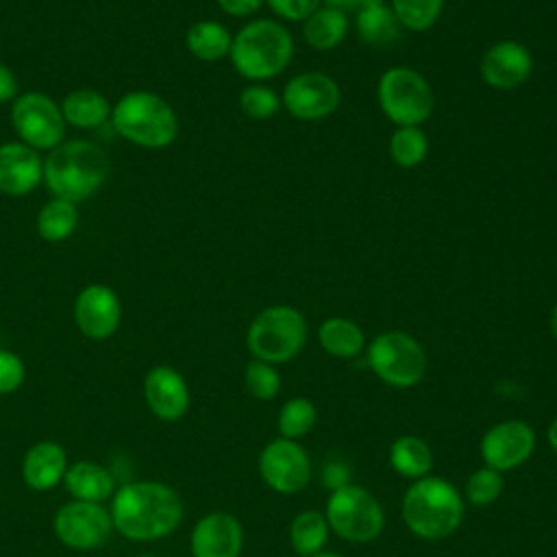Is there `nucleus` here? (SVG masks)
<instances>
[{
  "label": "nucleus",
  "instance_id": "nucleus-1",
  "mask_svg": "<svg viewBox=\"0 0 557 557\" xmlns=\"http://www.w3.org/2000/svg\"><path fill=\"white\" fill-rule=\"evenodd\" d=\"M113 529L131 542H154L183 520L181 496L161 481L124 483L111 496Z\"/></svg>",
  "mask_w": 557,
  "mask_h": 557
},
{
  "label": "nucleus",
  "instance_id": "nucleus-2",
  "mask_svg": "<svg viewBox=\"0 0 557 557\" xmlns=\"http://www.w3.org/2000/svg\"><path fill=\"white\" fill-rule=\"evenodd\" d=\"M109 178V157L87 139H63L44 159V183L52 198L81 202Z\"/></svg>",
  "mask_w": 557,
  "mask_h": 557
},
{
  "label": "nucleus",
  "instance_id": "nucleus-3",
  "mask_svg": "<svg viewBox=\"0 0 557 557\" xmlns=\"http://www.w3.org/2000/svg\"><path fill=\"white\" fill-rule=\"evenodd\" d=\"M294 39L285 24L259 17L244 24L231 44L228 59L239 76L250 83H265L278 76L292 61Z\"/></svg>",
  "mask_w": 557,
  "mask_h": 557
},
{
  "label": "nucleus",
  "instance_id": "nucleus-4",
  "mask_svg": "<svg viewBox=\"0 0 557 557\" xmlns=\"http://www.w3.org/2000/svg\"><path fill=\"white\" fill-rule=\"evenodd\" d=\"M111 124L126 141L161 150L178 135V115L174 107L159 94L135 89L124 94L111 109Z\"/></svg>",
  "mask_w": 557,
  "mask_h": 557
},
{
  "label": "nucleus",
  "instance_id": "nucleus-5",
  "mask_svg": "<svg viewBox=\"0 0 557 557\" xmlns=\"http://www.w3.org/2000/svg\"><path fill=\"white\" fill-rule=\"evenodd\" d=\"M405 524L424 540L448 537L463 518L461 496L440 476H422L403 498Z\"/></svg>",
  "mask_w": 557,
  "mask_h": 557
},
{
  "label": "nucleus",
  "instance_id": "nucleus-6",
  "mask_svg": "<svg viewBox=\"0 0 557 557\" xmlns=\"http://www.w3.org/2000/svg\"><path fill=\"white\" fill-rule=\"evenodd\" d=\"M307 342L305 315L289 305H272L259 311L248 331L246 346L259 361L283 363L294 359Z\"/></svg>",
  "mask_w": 557,
  "mask_h": 557
},
{
  "label": "nucleus",
  "instance_id": "nucleus-7",
  "mask_svg": "<svg viewBox=\"0 0 557 557\" xmlns=\"http://www.w3.org/2000/svg\"><path fill=\"white\" fill-rule=\"evenodd\" d=\"M376 100L383 115L396 126H420L433 113V89L413 67H387L376 83Z\"/></svg>",
  "mask_w": 557,
  "mask_h": 557
},
{
  "label": "nucleus",
  "instance_id": "nucleus-8",
  "mask_svg": "<svg viewBox=\"0 0 557 557\" xmlns=\"http://www.w3.org/2000/svg\"><path fill=\"white\" fill-rule=\"evenodd\" d=\"M368 363L392 387H413L426 372L424 348L405 331L379 333L368 346Z\"/></svg>",
  "mask_w": 557,
  "mask_h": 557
},
{
  "label": "nucleus",
  "instance_id": "nucleus-9",
  "mask_svg": "<svg viewBox=\"0 0 557 557\" xmlns=\"http://www.w3.org/2000/svg\"><path fill=\"white\" fill-rule=\"evenodd\" d=\"M326 522L348 542H370L383 529V509L379 500L359 485H342L333 490L326 503Z\"/></svg>",
  "mask_w": 557,
  "mask_h": 557
},
{
  "label": "nucleus",
  "instance_id": "nucleus-10",
  "mask_svg": "<svg viewBox=\"0 0 557 557\" xmlns=\"http://www.w3.org/2000/svg\"><path fill=\"white\" fill-rule=\"evenodd\" d=\"M11 124L20 141L35 148L37 152H50L65 137V120L61 104H57L44 91L17 94L11 102Z\"/></svg>",
  "mask_w": 557,
  "mask_h": 557
},
{
  "label": "nucleus",
  "instance_id": "nucleus-11",
  "mask_svg": "<svg viewBox=\"0 0 557 557\" xmlns=\"http://www.w3.org/2000/svg\"><path fill=\"white\" fill-rule=\"evenodd\" d=\"M52 529L63 546L74 550H94L111 537L113 520L102 503L67 500L57 509Z\"/></svg>",
  "mask_w": 557,
  "mask_h": 557
},
{
  "label": "nucleus",
  "instance_id": "nucleus-12",
  "mask_svg": "<svg viewBox=\"0 0 557 557\" xmlns=\"http://www.w3.org/2000/svg\"><path fill=\"white\" fill-rule=\"evenodd\" d=\"M342 91L335 78L322 72L296 74L283 87L281 104L287 113L302 122H318L337 111Z\"/></svg>",
  "mask_w": 557,
  "mask_h": 557
},
{
  "label": "nucleus",
  "instance_id": "nucleus-13",
  "mask_svg": "<svg viewBox=\"0 0 557 557\" xmlns=\"http://www.w3.org/2000/svg\"><path fill=\"white\" fill-rule=\"evenodd\" d=\"M259 472L274 492L296 494L309 483L311 461L305 448L294 440L278 437L261 450Z\"/></svg>",
  "mask_w": 557,
  "mask_h": 557
},
{
  "label": "nucleus",
  "instance_id": "nucleus-14",
  "mask_svg": "<svg viewBox=\"0 0 557 557\" xmlns=\"http://www.w3.org/2000/svg\"><path fill=\"white\" fill-rule=\"evenodd\" d=\"M74 322L87 339H109L122 322L120 296L104 283L83 287L74 300Z\"/></svg>",
  "mask_w": 557,
  "mask_h": 557
},
{
  "label": "nucleus",
  "instance_id": "nucleus-15",
  "mask_svg": "<svg viewBox=\"0 0 557 557\" xmlns=\"http://www.w3.org/2000/svg\"><path fill=\"white\" fill-rule=\"evenodd\" d=\"M531 72L533 54L524 44L516 39H500L492 44L479 61V74L483 83L498 91L520 87L531 78Z\"/></svg>",
  "mask_w": 557,
  "mask_h": 557
},
{
  "label": "nucleus",
  "instance_id": "nucleus-16",
  "mask_svg": "<svg viewBox=\"0 0 557 557\" xmlns=\"http://www.w3.org/2000/svg\"><path fill=\"white\" fill-rule=\"evenodd\" d=\"M535 448V433L522 420H505L494 424L481 440V455L487 468L511 470L524 463Z\"/></svg>",
  "mask_w": 557,
  "mask_h": 557
},
{
  "label": "nucleus",
  "instance_id": "nucleus-17",
  "mask_svg": "<svg viewBox=\"0 0 557 557\" xmlns=\"http://www.w3.org/2000/svg\"><path fill=\"white\" fill-rule=\"evenodd\" d=\"M144 398L154 418L163 422L181 420L189 409V387L172 366H154L144 379Z\"/></svg>",
  "mask_w": 557,
  "mask_h": 557
},
{
  "label": "nucleus",
  "instance_id": "nucleus-18",
  "mask_svg": "<svg viewBox=\"0 0 557 557\" xmlns=\"http://www.w3.org/2000/svg\"><path fill=\"white\" fill-rule=\"evenodd\" d=\"M244 546V531L235 516L213 511L202 516L189 537L194 557H239Z\"/></svg>",
  "mask_w": 557,
  "mask_h": 557
},
{
  "label": "nucleus",
  "instance_id": "nucleus-19",
  "mask_svg": "<svg viewBox=\"0 0 557 557\" xmlns=\"http://www.w3.org/2000/svg\"><path fill=\"white\" fill-rule=\"evenodd\" d=\"M39 183H44L41 154L22 141L0 144V191L7 196H26Z\"/></svg>",
  "mask_w": 557,
  "mask_h": 557
},
{
  "label": "nucleus",
  "instance_id": "nucleus-20",
  "mask_svg": "<svg viewBox=\"0 0 557 557\" xmlns=\"http://www.w3.org/2000/svg\"><path fill=\"white\" fill-rule=\"evenodd\" d=\"M67 453L59 442L41 440L33 444L22 459V479L33 492H48L63 483L67 470Z\"/></svg>",
  "mask_w": 557,
  "mask_h": 557
},
{
  "label": "nucleus",
  "instance_id": "nucleus-21",
  "mask_svg": "<svg viewBox=\"0 0 557 557\" xmlns=\"http://www.w3.org/2000/svg\"><path fill=\"white\" fill-rule=\"evenodd\" d=\"M63 485L72 500H85V503H104L111 498L117 490L115 476L109 468L96 461H74L67 466Z\"/></svg>",
  "mask_w": 557,
  "mask_h": 557
},
{
  "label": "nucleus",
  "instance_id": "nucleus-22",
  "mask_svg": "<svg viewBox=\"0 0 557 557\" xmlns=\"http://www.w3.org/2000/svg\"><path fill=\"white\" fill-rule=\"evenodd\" d=\"M348 28V13L326 4L318 7L311 15L302 20V37L307 46L322 52L337 48L346 39Z\"/></svg>",
  "mask_w": 557,
  "mask_h": 557
},
{
  "label": "nucleus",
  "instance_id": "nucleus-23",
  "mask_svg": "<svg viewBox=\"0 0 557 557\" xmlns=\"http://www.w3.org/2000/svg\"><path fill=\"white\" fill-rule=\"evenodd\" d=\"M111 109L113 107L100 91L87 89V87L70 91L61 102V113L65 124L74 128H85V131L98 128L107 120H111Z\"/></svg>",
  "mask_w": 557,
  "mask_h": 557
},
{
  "label": "nucleus",
  "instance_id": "nucleus-24",
  "mask_svg": "<svg viewBox=\"0 0 557 557\" xmlns=\"http://www.w3.org/2000/svg\"><path fill=\"white\" fill-rule=\"evenodd\" d=\"M233 44V35L228 28L215 20L194 22L185 33V48L205 63H215L228 57Z\"/></svg>",
  "mask_w": 557,
  "mask_h": 557
},
{
  "label": "nucleus",
  "instance_id": "nucleus-25",
  "mask_svg": "<svg viewBox=\"0 0 557 557\" xmlns=\"http://www.w3.org/2000/svg\"><path fill=\"white\" fill-rule=\"evenodd\" d=\"M355 26H357L359 39L366 41L368 46H376V48L394 44L403 30L387 2H379V4L359 9L355 15Z\"/></svg>",
  "mask_w": 557,
  "mask_h": 557
},
{
  "label": "nucleus",
  "instance_id": "nucleus-26",
  "mask_svg": "<svg viewBox=\"0 0 557 557\" xmlns=\"http://www.w3.org/2000/svg\"><path fill=\"white\" fill-rule=\"evenodd\" d=\"M318 342L331 357L350 359L363 350L366 337H363V331L357 326V322L335 315V318H326L320 324Z\"/></svg>",
  "mask_w": 557,
  "mask_h": 557
},
{
  "label": "nucleus",
  "instance_id": "nucleus-27",
  "mask_svg": "<svg viewBox=\"0 0 557 557\" xmlns=\"http://www.w3.org/2000/svg\"><path fill=\"white\" fill-rule=\"evenodd\" d=\"M37 233L41 239L57 244L67 239L78 226V209L63 198H50L37 213Z\"/></svg>",
  "mask_w": 557,
  "mask_h": 557
},
{
  "label": "nucleus",
  "instance_id": "nucleus-28",
  "mask_svg": "<svg viewBox=\"0 0 557 557\" xmlns=\"http://www.w3.org/2000/svg\"><path fill=\"white\" fill-rule=\"evenodd\" d=\"M389 461L400 476L422 479L431 470L433 457L426 442L416 435H403L392 444Z\"/></svg>",
  "mask_w": 557,
  "mask_h": 557
},
{
  "label": "nucleus",
  "instance_id": "nucleus-29",
  "mask_svg": "<svg viewBox=\"0 0 557 557\" xmlns=\"http://www.w3.org/2000/svg\"><path fill=\"white\" fill-rule=\"evenodd\" d=\"M429 154V137L420 126H396L389 137V157L403 168H418Z\"/></svg>",
  "mask_w": 557,
  "mask_h": 557
},
{
  "label": "nucleus",
  "instance_id": "nucleus-30",
  "mask_svg": "<svg viewBox=\"0 0 557 557\" xmlns=\"http://www.w3.org/2000/svg\"><path fill=\"white\" fill-rule=\"evenodd\" d=\"M326 518L320 511H302L294 518L292 529H289V540L292 546L298 555L311 557L322 550L326 542Z\"/></svg>",
  "mask_w": 557,
  "mask_h": 557
},
{
  "label": "nucleus",
  "instance_id": "nucleus-31",
  "mask_svg": "<svg viewBox=\"0 0 557 557\" xmlns=\"http://www.w3.org/2000/svg\"><path fill=\"white\" fill-rule=\"evenodd\" d=\"M400 28L422 33L429 30L444 11V0H389L387 2Z\"/></svg>",
  "mask_w": 557,
  "mask_h": 557
},
{
  "label": "nucleus",
  "instance_id": "nucleus-32",
  "mask_svg": "<svg viewBox=\"0 0 557 557\" xmlns=\"http://www.w3.org/2000/svg\"><path fill=\"white\" fill-rule=\"evenodd\" d=\"M318 411L309 398H292L281 407L278 431L287 440L302 437L315 424Z\"/></svg>",
  "mask_w": 557,
  "mask_h": 557
},
{
  "label": "nucleus",
  "instance_id": "nucleus-33",
  "mask_svg": "<svg viewBox=\"0 0 557 557\" xmlns=\"http://www.w3.org/2000/svg\"><path fill=\"white\" fill-rule=\"evenodd\" d=\"M281 107V96L265 83H250L239 94V109L250 120H270Z\"/></svg>",
  "mask_w": 557,
  "mask_h": 557
},
{
  "label": "nucleus",
  "instance_id": "nucleus-34",
  "mask_svg": "<svg viewBox=\"0 0 557 557\" xmlns=\"http://www.w3.org/2000/svg\"><path fill=\"white\" fill-rule=\"evenodd\" d=\"M244 385L248 389L250 396L259 398V400H270L278 394L281 389V376L276 372V368L268 361H259V359H252L248 366H246V372H244Z\"/></svg>",
  "mask_w": 557,
  "mask_h": 557
},
{
  "label": "nucleus",
  "instance_id": "nucleus-35",
  "mask_svg": "<svg viewBox=\"0 0 557 557\" xmlns=\"http://www.w3.org/2000/svg\"><path fill=\"white\" fill-rule=\"evenodd\" d=\"M503 492V476L494 468H479L466 483V496L476 507H487Z\"/></svg>",
  "mask_w": 557,
  "mask_h": 557
},
{
  "label": "nucleus",
  "instance_id": "nucleus-36",
  "mask_svg": "<svg viewBox=\"0 0 557 557\" xmlns=\"http://www.w3.org/2000/svg\"><path fill=\"white\" fill-rule=\"evenodd\" d=\"M24 361L15 352L0 348V394L15 392L24 383Z\"/></svg>",
  "mask_w": 557,
  "mask_h": 557
},
{
  "label": "nucleus",
  "instance_id": "nucleus-37",
  "mask_svg": "<svg viewBox=\"0 0 557 557\" xmlns=\"http://www.w3.org/2000/svg\"><path fill=\"white\" fill-rule=\"evenodd\" d=\"M265 4L272 9L274 15L287 22H302L318 7H322L324 0H265Z\"/></svg>",
  "mask_w": 557,
  "mask_h": 557
},
{
  "label": "nucleus",
  "instance_id": "nucleus-38",
  "mask_svg": "<svg viewBox=\"0 0 557 557\" xmlns=\"http://www.w3.org/2000/svg\"><path fill=\"white\" fill-rule=\"evenodd\" d=\"M215 2L226 15H233V17H248L265 4V0H215Z\"/></svg>",
  "mask_w": 557,
  "mask_h": 557
},
{
  "label": "nucleus",
  "instance_id": "nucleus-39",
  "mask_svg": "<svg viewBox=\"0 0 557 557\" xmlns=\"http://www.w3.org/2000/svg\"><path fill=\"white\" fill-rule=\"evenodd\" d=\"M17 98V76L15 72L0 61V104L13 102Z\"/></svg>",
  "mask_w": 557,
  "mask_h": 557
},
{
  "label": "nucleus",
  "instance_id": "nucleus-40",
  "mask_svg": "<svg viewBox=\"0 0 557 557\" xmlns=\"http://www.w3.org/2000/svg\"><path fill=\"white\" fill-rule=\"evenodd\" d=\"M379 2H385V0H324L326 7H333V9H339L344 13L348 11H359L363 7H370V4H379Z\"/></svg>",
  "mask_w": 557,
  "mask_h": 557
},
{
  "label": "nucleus",
  "instance_id": "nucleus-41",
  "mask_svg": "<svg viewBox=\"0 0 557 557\" xmlns=\"http://www.w3.org/2000/svg\"><path fill=\"white\" fill-rule=\"evenodd\" d=\"M548 442H550V446L555 448V453H557V418L550 422V426H548Z\"/></svg>",
  "mask_w": 557,
  "mask_h": 557
},
{
  "label": "nucleus",
  "instance_id": "nucleus-42",
  "mask_svg": "<svg viewBox=\"0 0 557 557\" xmlns=\"http://www.w3.org/2000/svg\"><path fill=\"white\" fill-rule=\"evenodd\" d=\"M548 326H550V333H553V337L557 339V302L553 305V309H550V318H548Z\"/></svg>",
  "mask_w": 557,
  "mask_h": 557
},
{
  "label": "nucleus",
  "instance_id": "nucleus-43",
  "mask_svg": "<svg viewBox=\"0 0 557 557\" xmlns=\"http://www.w3.org/2000/svg\"><path fill=\"white\" fill-rule=\"evenodd\" d=\"M311 557H339V555H335V553H315Z\"/></svg>",
  "mask_w": 557,
  "mask_h": 557
},
{
  "label": "nucleus",
  "instance_id": "nucleus-44",
  "mask_svg": "<svg viewBox=\"0 0 557 557\" xmlns=\"http://www.w3.org/2000/svg\"><path fill=\"white\" fill-rule=\"evenodd\" d=\"M139 557H154V555H139Z\"/></svg>",
  "mask_w": 557,
  "mask_h": 557
}]
</instances>
